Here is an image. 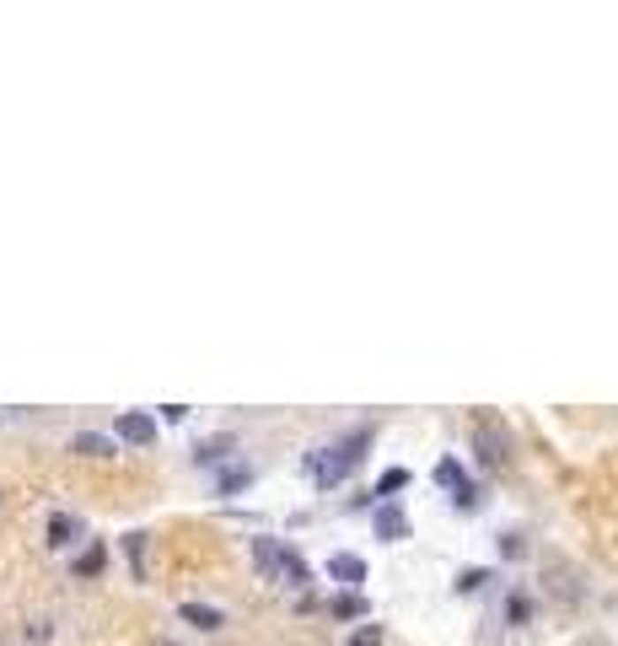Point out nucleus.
Wrapping results in <instances>:
<instances>
[{"label": "nucleus", "instance_id": "nucleus-1", "mask_svg": "<svg viewBox=\"0 0 618 646\" xmlns=\"http://www.w3.org/2000/svg\"><path fill=\"white\" fill-rule=\"evenodd\" d=\"M366 447H371V426H355V431H345V436H333V442H323L312 458H307V474L328 490V485H339L345 474H355L361 469V458H366Z\"/></svg>", "mask_w": 618, "mask_h": 646}, {"label": "nucleus", "instance_id": "nucleus-2", "mask_svg": "<svg viewBox=\"0 0 618 646\" xmlns=\"http://www.w3.org/2000/svg\"><path fill=\"white\" fill-rule=\"evenodd\" d=\"M473 447L490 469H506L511 464V431L495 420V415H473Z\"/></svg>", "mask_w": 618, "mask_h": 646}, {"label": "nucleus", "instance_id": "nucleus-3", "mask_svg": "<svg viewBox=\"0 0 618 646\" xmlns=\"http://www.w3.org/2000/svg\"><path fill=\"white\" fill-rule=\"evenodd\" d=\"M543 565H548V576H554V581H548V593H554L560 604H581V571L570 560H560V555H548Z\"/></svg>", "mask_w": 618, "mask_h": 646}, {"label": "nucleus", "instance_id": "nucleus-4", "mask_svg": "<svg viewBox=\"0 0 618 646\" xmlns=\"http://www.w3.org/2000/svg\"><path fill=\"white\" fill-rule=\"evenodd\" d=\"M436 485H441V490H452V501H457V506H473V501H478V496H473V480L462 474V464H457V458H441V464H436Z\"/></svg>", "mask_w": 618, "mask_h": 646}, {"label": "nucleus", "instance_id": "nucleus-5", "mask_svg": "<svg viewBox=\"0 0 618 646\" xmlns=\"http://www.w3.org/2000/svg\"><path fill=\"white\" fill-rule=\"evenodd\" d=\"M371 528H377V539L398 544V539H408V517H403V506H398V501H382V506L371 511Z\"/></svg>", "mask_w": 618, "mask_h": 646}, {"label": "nucleus", "instance_id": "nucleus-6", "mask_svg": "<svg viewBox=\"0 0 618 646\" xmlns=\"http://www.w3.org/2000/svg\"><path fill=\"white\" fill-rule=\"evenodd\" d=\"M253 565L263 581H280V565H286V544L280 539H253Z\"/></svg>", "mask_w": 618, "mask_h": 646}, {"label": "nucleus", "instance_id": "nucleus-7", "mask_svg": "<svg viewBox=\"0 0 618 646\" xmlns=\"http://www.w3.org/2000/svg\"><path fill=\"white\" fill-rule=\"evenodd\" d=\"M118 436H124V442H134V447H151V442H156V420L129 410V415H118Z\"/></svg>", "mask_w": 618, "mask_h": 646}, {"label": "nucleus", "instance_id": "nucleus-8", "mask_svg": "<svg viewBox=\"0 0 618 646\" xmlns=\"http://www.w3.org/2000/svg\"><path fill=\"white\" fill-rule=\"evenodd\" d=\"M71 452H81V458H113V436H103V431H76V436H71Z\"/></svg>", "mask_w": 618, "mask_h": 646}, {"label": "nucleus", "instance_id": "nucleus-9", "mask_svg": "<svg viewBox=\"0 0 618 646\" xmlns=\"http://www.w3.org/2000/svg\"><path fill=\"white\" fill-rule=\"evenodd\" d=\"M328 576L345 581V588H361V581H366V565H361L355 555H328Z\"/></svg>", "mask_w": 618, "mask_h": 646}, {"label": "nucleus", "instance_id": "nucleus-10", "mask_svg": "<svg viewBox=\"0 0 618 646\" xmlns=\"http://www.w3.org/2000/svg\"><path fill=\"white\" fill-rule=\"evenodd\" d=\"M76 534H81V523H76V517H65V511H54V517H49V544H54V550L76 544Z\"/></svg>", "mask_w": 618, "mask_h": 646}, {"label": "nucleus", "instance_id": "nucleus-11", "mask_svg": "<svg viewBox=\"0 0 618 646\" xmlns=\"http://www.w3.org/2000/svg\"><path fill=\"white\" fill-rule=\"evenodd\" d=\"M183 619L199 630H221V609H210V604H183Z\"/></svg>", "mask_w": 618, "mask_h": 646}, {"label": "nucleus", "instance_id": "nucleus-12", "mask_svg": "<svg viewBox=\"0 0 618 646\" xmlns=\"http://www.w3.org/2000/svg\"><path fill=\"white\" fill-rule=\"evenodd\" d=\"M226 452H232V436H210V442L194 447V458H199V464H221Z\"/></svg>", "mask_w": 618, "mask_h": 646}, {"label": "nucleus", "instance_id": "nucleus-13", "mask_svg": "<svg viewBox=\"0 0 618 646\" xmlns=\"http://www.w3.org/2000/svg\"><path fill=\"white\" fill-rule=\"evenodd\" d=\"M280 581H286V588H307V565H301V555H296V550H286V565H280Z\"/></svg>", "mask_w": 618, "mask_h": 646}, {"label": "nucleus", "instance_id": "nucleus-14", "mask_svg": "<svg viewBox=\"0 0 618 646\" xmlns=\"http://www.w3.org/2000/svg\"><path fill=\"white\" fill-rule=\"evenodd\" d=\"M103 565H108V550H103V544H92V550L76 560V576H97Z\"/></svg>", "mask_w": 618, "mask_h": 646}, {"label": "nucleus", "instance_id": "nucleus-15", "mask_svg": "<svg viewBox=\"0 0 618 646\" xmlns=\"http://www.w3.org/2000/svg\"><path fill=\"white\" fill-rule=\"evenodd\" d=\"M248 480H253L248 469H226V474H221V496H232V490H242Z\"/></svg>", "mask_w": 618, "mask_h": 646}, {"label": "nucleus", "instance_id": "nucleus-16", "mask_svg": "<svg viewBox=\"0 0 618 646\" xmlns=\"http://www.w3.org/2000/svg\"><path fill=\"white\" fill-rule=\"evenodd\" d=\"M403 485H408V474H403V469H387V474L377 480V490H382V496H393V490H403Z\"/></svg>", "mask_w": 618, "mask_h": 646}, {"label": "nucleus", "instance_id": "nucleus-17", "mask_svg": "<svg viewBox=\"0 0 618 646\" xmlns=\"http://www.w3.org/2000/svg\"><path fill=\"white\" fill-rule=\"evenodd\" d=\"M124 550H129V560H134V576H141V555H146V534H129V539H124Z\"/></svg>", "mask_w": 618, "mask_h": 646}, {"label": "nucleus", "instance_id": "nucleus-18", "mask_svg": "<svg viewBox=\"0 0 618 646\" xmlns=\"http://www.w3.org/2000/svg\"><path fill=\"white\" fill-rule=\"evenodd\" d=\"M377 641H382V625H361V630H355V641H350V646H377Z\"/></svg>", "mask_w": 618, "mask_h": 646}, {"label": "nucleus", "instance_id": "nucleus-19", "mask_svg": "<svg viewBox=\"0 0 618 646\" xmlns=\"http://www.w3.org/2000/svg\"><path fill=\"white\" fill-rule=\"evenodd\" d=\"M333 614H339V619H350V614H366V604H361V598H339V604H333Z\"/></svg>", "mask_w": 618, "mask_h": 646}, {"label": "nucleus", "instance_id": "nucleus-20", "mask_svg": "<svg viewBox=\"0 0 618 646\" xmlns=\"http://www.w3.org/2000/svg\"><path fill=\"white\" fill-rule=\"evenodd\" d=\"M478 581H484V571H462V576H457V588H462V593H473Z\"/></svg>", "mask_w": 618, "mask_h": 646}, {"label": "nucleus", "instance_id": "nucleus-21", "mask_svg": "<svg viewBox=\"0 0 618 646\" xmlns=\"http://www.w3.org/2000/svg\"><path fill=\"white\" fill-rule=\"evenodd\" d=\"M151 646H178V641H151Z\"/></svg>", "mask_w": 618, "mask_h": 646}, {"label": "nucleus", "instance_id": "nucleus-22", "mask_svg": "<svg viewBox=\"0 0 618 646\" xmlns=\"http://www.w3.org/2000/svg\"><path fill=\"white\" fill-rule=\"evenodd\" d=\"M0 506H6V496H0Z\"/></svg>", "mask_w": 618, "mask_h": 646}]
</instances>
